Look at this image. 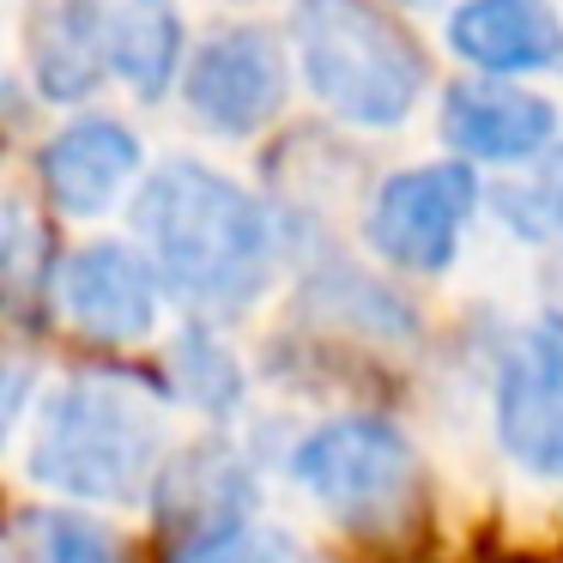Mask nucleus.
I'll return each instance as SVG.
<instances>
[{
	"label": "nucleus",
	"mask_w": 563,
	"mask_h": 563,
	"mask_svg": "<svg viewBox=\"0 0 563 563\" xmlns=\"http://www.w3.org/2000/svg\"><path fill=\"white\" fill-rule=\"evenodd\" d=\"M103 43H110V67L134 86V98L158 103L188 62L183 7L176 0H115L103 13Z\"/></svg>",
	"instance_id": "nucleus-14"
},
{
	"label": "nucleus",
	"mask_w": 563,
	"mask_h": 563,
	"mask_svg": "<svg viewBox=\"0 0 563 563\" xmlns=\"http://www.w3.org/2000/svg\"><path fill=\"white\" fill-rule=\"evenodd\" d=\"M176 563H321L303 539H291L285 527H267V521H243L231 527L224 539H207V545L183 551Z\"/></svg>",
	"instance_id": "nucleus-17"
},
{
	"label": "nucleus",
	"mask_w": 563,
	"mask_h": 563,
	"mask_svg": "<svg viewBox=\"0 0 563 563\" xmlns=\"http://www.w3.org/2000/svg\"><path fill=\"white\" fill-rule=\"evenodd\" d=\"M31 74L37 91L55 103H79L110 74V43H103L98 0H49L31 25Z\"/></svg>",
	"instance_id": "nucleus-13"
},
{
	"label": "nucleus",
	"mask_w": 563,
	"mask_h": 563,
	"mask_svg": "<svg viewBox=\"0 0 563 563\" xmlns=\"http://www.w3.org/2000/svg\"><path fill=\"white\" fill-rule=\"evenodd\" d=\"M291 478L333 515L340 527L357 533H382L400 527V515L418 497V454L388 418H328L309 430L291 454Z\"/></svg>",
	"instance_id": "nucleus-4"
},
{
	"label": "nucleus",
	"mask_w": 563,
	"mask_h": 563,
	"mask_svg": "<svg viewBox=\"0 0 563 563\" xmlns=\"http://www.w3.org/2000/svg\"><path fill=\"white\" fill-rule=\"evenodd\" d=\"M303 86L352 128H394L430 86V62L382 0H291Z\"/></svg>",
	"instance_id": "nucleus-3"
},
{
	"label": "nucleus",
	"mask_w": 563,
	"mask_h": 563,
	"mask_svg": "<svg viewBox=\"0 0 563 563\" xmlns=\"http://www.w3.org/2000/svg\"><path fill=\"white\" fill-rule=\"evenodd\" d=\"M62 309L86 340L134 345L158 328V273L128 243H86L62 267Z\"/></svg>",
	"instance_id": "nucleus-9"
},
{
	"label": "nucleus",
	"mask_w": 563,
	"mask_h": 563,
	"mask_svg": "<svg viewBox=\"0 0 563 563\" xmlns=\"http://www.w3.org/2000/svg\"><path fill=\"white\" fill-rule=\"evenodd\" d=\"M400 7H442V0H400Z\"/></svg>",
	"instance_id": "nucleus-19"
},
{
	"label": "nucleus",
	"mask_w": 563,
	"mask_h": 563,
	"mask_svg": "<svg viewBox=\"0 0 563 563\" xmlns=\"http://www.w3.org/2000/svg\"><path fill=\"white\" fill-rule=\"evenodd\" d=\"M0 563H19V558H13V551H7V545H0Z\"/></svg>",
	"instance_id": "nucleus-20"
},
{
	"label": "nucleus",
	"mask_w": 563,
	"mask_h": 563,
	"mask_svg": "<svg viewBox=\"0 0 563 563\" xmlns=\"http://www.w3.org/2000/svg\"><path fill=\"white\" fill-rule=\"evenodd\" d=\"M31 388H37V369H31L25 357H7V352H0V449H7V437H13L19 418H25Z\"/></svg>",
	"instance_id": "nucleus-18"
},
{
	"label": "nucleus",
	"mask_w": 563,
	"mask_h": 563,
	"mask_svg": "<svg viewBox=\"0 0 563 563\" xmlns=\"http://www.w3.org/2000/svg\"><path fill=\"white\" fill-rule=\"evenodd\" d=\"M164 461V406L128 376H74L43 400L31 478L74 503H140Z\"/></svg>",
	"instance_id": "nucleus-2"
},
{
	"label": "nucleus",
	"mask_w": 563,
	"mask_h": 563,
	"mask_svg": "<svg viewBox=\"0 0 563 563\" xmlns=\"http://www.w3.org/2000/svg\"><path fill=\"white\" fill-rule=\"evenodd\" d=\"M43 563H128V545L115 527H103L86 509H55L37 521Z\"/></svg>",
	"instance_id": "nucleus-16"
},
{
	"label": "nucleus",
	"mask_w": 563,
	"mask_h": 563,
	"mask_svg": "<svg viewBox=\"0 0 563 563\" xmlns=\"http://www.w3.org/2000/svg\"><path fill=\"white\" fill-rule=\"evenodd\" d=\"M140 140L128 134L115 115H79L43 146L37 176L43 195L67 212V219H98L128 195V183L140 176Z\"/></svg>",
	"instance_id": "nucleus-10"
},
{
	"label": "nucleus",
	"mask_w": 563,
	"mask_h": 563,
	"mask_svg": "<svg viewBox=\"0 0 563 563\" xmlns=\"http://www.w3.org/2000/svg\"><path fill=\"white\" fill-rule=\"evenodd\" d=\"M497 442L533 478H563V316L521 333L497 376Z\"/></svg>",
	"instance_id": "nucleus-7"
},
{
	"label": "nucleus",
	"mask_w": 563,
	"mask_h": 563,
	"mask_svg": "<svg viewBox=\"0 0 563 563\" xmlns=\"http://www.w3.org/2000/svg\"><path fill=\"white\" fill-rule=\"evenodd\" d=\"M442 140L454 164H533L558 140L551 98L509 79H454L442 91Z\"/></svg>",
	"instance_id": "nucleus-8"
},
{
	"label": "nucleus",
	"mask_w": 563,
	"mask_h": 563,
	"mask_svg": "<svg viewBox=\"0 0 563 563\" xmlns=\"http://www.w3.org/2000/svg\"><path fill=\"white\" fill-rule=\"evenodd\" d=\"M152 485H158V521L170 527L176 551H195V545H207V539H224L231 527H243L249 497H255L249 466L236 461L224 442H195V449H183Z\"/></svg>",
	"instance_id": "nucleus-12"
},
{
	"label": "nucleus",
	"mask_w": 563,
	"mask_h": 563,
	"mask_svg": "<svg viewBox=\"0 0 563 563\" xmlns=\"http://www.w3.org/2000/svg\"><path fill=\"white\" fill-rule=\"evenodd\" d=\"M473 212H478V176L466 164H418V170H394L369 195L364 236L388 267L442 273L461 249V231Z\"/></svg>",
	"instance_id": "nucleus-5"
},
{
	"label": "nucleus",
	"mask_w": 563,
	"mask_h": 563,
	"mask_svg": "<svg viewBox=\"0 0 563 563\" xmlns=\"http://www.w3.org/2000/svg\"><path fill=\"white\" fill-rule=\"evenodd\" d=\"M291 98V67H285L279 37L261 25L212 31L195 55L183 62V103L207 134L249 140L273 122Z\"/></svg>",
	"instance_id": "nucleus-6"
},
{
	"label": "nucleus",
	"mask_w": 563,
	"mask_h": 563,
	"mask_svg": "<svg viewBox=\"0 0 563 563\" xmlns=\"http://www.w3.org/2000/svg\"><path fill=\"white\" fill-rule=\"evenodd\" d=\"M490 207L527 243H545V236H563V140H551L533 158V170L521 183L490 188Z\"/></svg>",
	"instance_id": "nucleus-15"
},
{
	"label": "nucleus",
	"mask_w": 563,
	"mask_h": 563,
	"mask_svg": "<svg viewBox=\"0 0 563 563\" xmlns=\"http://www.w3.org/2000/svg\"><path fill=\"white\" fill-rule=\"evenodd\" d=\"M134 231L158 285L200 309H249L273 279L267 207L195 158H170L140 183Z\"/></svg>",
	"instance_id": "nucleus-1"
},
{
	"label": "nucleus",
	"mask_w": 563,
	"mask_h": 563,
	"mask_svg": "<svg viewBox=\"0 0 563 563\" xmlns=\"http://www.w3.org/2000/svg\"><path fill=\"white\" fill-rule=\"evenodd\" d=\"M449 49L478 79L545 74L563 62V19L551 0H461L449 13Z\"/></svg>",
	"instance_id": "nucleus-11"
}]
</instances>
